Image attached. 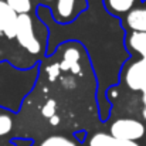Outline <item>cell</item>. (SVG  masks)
<instances>
[{"instance_id": "1", "label": "cell", "mask_w": 146, "mask_h": 146, "mask_svg": "<svg viewBox=\"0 0 146 146\" xmlns=\"http://www.w3.org/2000/svg\"><path fill=\"white\" fill-rule=\"evenodd\" d=\"M14 38L17 43L27 50L31 54H38L41 51V44L38 38L36 37L33 21L29 14H19L17 16V24H16V36Z\"/></svg>"}, {"instance_id": "2", "label": "cell", "mask_w": 146, "mask_h": 146, "mask_svg": "<svg viewBox=\"0 0 146 146\" xmlns=\"http://www.w3.org/2000/svg\"><path fill=\"white\" fill-rule=\"evenodd\" d=\"M113 138L119 141H128V142H136L138 139L143 138L145 135V125L139 122L138 119L132 118H121L116 119L111 125V133Z\"/></svg>"}, {"instance_id": "3", "label": "cell", "mask_w": 146, "mask_h": 146, "mask_svg": "<svg viewBox=\"0 0 146 146\" xmlns=\"http://www.w3.org/2000/svg\"><path fill=\"white\" fill-rule=\"evenodd\" d=\"M125 82L131 90L146 94V62L143 60L129 65L125 74Z\"/></svg>"}, {"instance_id": "4", "label": "cell", "mask_w": 146, "mask_h": 146, "mask_svg": "<svg viewBox=\"0 0 146 146\" xmlns=\"http://www.w3.org/2000/svg\"><path fill=\"white\" fill-rule=\"evenodd\" d=\"M17 16L19 14L6 3V0H0V34H4L7 38H14Z\"/></svg>"}, {"instance_id": "5", "label": "cell", "mask_w": 146, "mask_h": 146, "mask_svg": "<svg viewBox=\"0 0 146 146\" xmlns=\"http://www.w3.org/2000/svg\"><path fill=\"white\" fill-rule=\"evenodd\" d=\"M126 24L133 33H146V9H132L126 13Z\"/></svg>"}, {"instance_id": "6", "label": "cell", "mask_w": 146, "mask_h": 146, "mask_svg": "<svg viewBox=\"0 0 146 146\" xmlns=\"http://www.w3.org/2000/svg\"><path fill=\"white\" fill-rule=\"evenodd\" d=\"M90 146H139L136 142H128V141H119L116 138H113L109 133H104L99 132L95 133L91 141H90Z\"/></svg>"}, {"instance_id": "7", "label": "cell", "mask_w": 146, "mask_h": 146, "mask_svg": "<svg viewBox=\"0 0 146 146\" xmlns=\"http://www.w3.org/2000/svg\"><path fill=\"white\" fill-rule=\"evenodd\" d=\"M128 46L136 51L146 62V33H132L128 37Z\"/></svg>"}, {"instance_id": "8", "label": "cell", "mask_w": 146, "mask_h": 146, "mask_svg": "<svg viewBox=\"0 0 146 146\" xmlns=\"http://www.w3.org/2000/svg\"><path fill=\"white\" fill-rule=\"evenodd\" d=\"M75 9V0H57V16L60 20L65 21L72 17Z\"/></svg>"}, {"instance_id": "9", "label": "cell", "mask_w": 146, "mask_h": 146, "mask_svg": "<svg viewBox=\"0 0 146 146\" xmlns=\"http://www.w3.org/2000/svg\"><path fill=\"white\" fill-rule=\"evenodd\" d=\"M135 3L136 0H106L108 9L116 14H123V13L131 11Z\"/></svg>"}, {"instance_id": "10", "label": "cell", "mask_w": 146, "mask_h": 146, "mask_svg": "<svg viewBox=\"0 0 146 146\" xmlns=\"http://www.w3.org/2000/svg\"><path fill=\"white\" fill-rule=\"evenodd\" d=\"M6 3L17 13V14H27L31 9L30 0H6Z\"/></svg>"}, {"instance_id": "11", "label": "cell", "mask_w": 146, "mask_h": 146, "mask_svg": "<svg viewBox=\"0 0 146 146\" xmlns=\"http://www.w3.org/2000/svg\"><path fill=\"white\" fill-rule=\"evenodd\" d=\"M40 146H77L72 141H70L65 136H50Z\"/></svg>"}, {"instance_id": "12", "label": "cell", "mask_w": 146, "mask_h": 146, "mask_svg": "<svg viewBox=\"0 0 146 146\" xmlns=\"http://www.w3.org/2000/svg\"><path fill=\"white\" fill-rule=\"evenodd\" d=\"M80 60V54L78 51L70 48L64 54V61H62V68H75L77 62Z\"/></svg>"}, {"instance_id": "13", "label": "cell", "mask_w": 146, "mask_h": 146, "mask_svg": "<svg viewBox=\"0 0 146 146\" xmlns=\"http://www.w3.org/2000/svg\"><path fill=\"white\" fill-rule=\"evenodd\" d=\"M13 128V121L9 115L6 113H1L0 112V136L3 135H7Z\"/></svg>"}, {"instance_id": "14", "label": "cell", "mask_w": 146, "mask_h": 146, "mask_svg": "<svg viewBox=\"0 0 146 146\" xmlns=\"http://www.w3.org/2000/svg\"><path fill=\"white\" fill-rule=\"evenodd\" d=\"M43 115L47 116V118H51V116L55 115V102L54 101H48L43 106Z\"/></svg>"}, {"instance_id": "15", "label": "cell", "mask_w": 146, "mask_h": 146, "mask_svg": "<svg viewBox=\"0 0 146 146\" xmlns=\"http://www.w3.org/2000/svg\"><path fill=\"white\" fill-rule=\"evenodd\" d=\"M58 121H60V119H58V116H57V115H54V116H51V118H50V122H51L52 125H57V123H58Z\"/></svg>"}, {"instance_id": "16", "label": "cell", "mask_w": 146, "mask_h": 146, "mask_svg": "<svg viewBox=\"0 0 146 146\" xmlns=\"http://www.w3.org/2000/svg\"><path fill=\"white\" fill-rule=\"evenodd\" d=\"M143 105H145V108H143V112H142V115H143V118H145V121H146V94H143Z\"/></svg>"}, {"instance_id": "17", "label": "cell", "mask_w": 146, "mask_h": 146, "mask_svg": "<svg viewBox=\"0 0 146 146\" xmlns=\"http://www.w3.org/2000/svg\"><path fill=\"white\" fill-rule=\"evenodd\" d=\"M46 1H52V0H46Z\"/></svg>"}]
</instances>
